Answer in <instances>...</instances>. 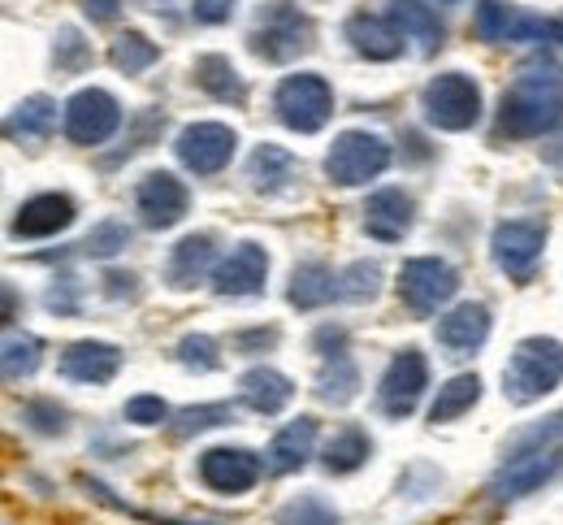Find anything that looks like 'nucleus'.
Masks as SVG:
<instances>
[{"mask_svg":"<svg viewBox=\"0 0 563 525\" xmlns=\"http://www.w3.org/2000/svg\"><path fill=\"white\" fill-rule=\"evenodd\" d=\"M563 118V75L555 66H525L503 91L498 131L507 140H538Z\"/></svg>","mask_w":563,"mask_h":525,"instance_id":"nucleus-1","label":"nucleus"},{"mask_svg":"<svg viewBox=\"0 0 563 525\" xmlns=\"http://www.w3.org/2000/svg\"><path fill=\"white\" fill-rule=\"evenodd\" d=\"M563 382V343L560 339H525L516 343L507 370H503V395L511 404H533L542 395H551Z\"/></svg>","mask_w":563,"mask_h":525,"instance_id":"nucleus-2","label":"nucleus"},{"mask_svg":"<svg viewBox=\"0 0 563 525\" xmlns=\"http://www.w3.org/2000/svg\"><path fill=\"white\" fill-rule=\"evenodd\" d=\"M247 48H252L256 57L274 62V66L295 62L299 53L312 48V22H308V13H299V4H290V0H269V4L256 13L252 31H247Z\"/></svg>","mask_w":563,"mask_h":525,"instance_id":"nucleus-3","label":"nucleus"},{"mask_svg":"<svg viewBox=\"0 0 563 525\" xmlns=\"http://www.w3.org/2000/svg\"><path fill=\"white\" fill-rule=\"evenodd\" d=\"M477 35L486 44H563V18H538L503 0H482L477 4Z\"/></svg>","mask_w":563,"mask_h":525,"instance_id":"nucleus-4","label":"nucleus"},{"mask_svg":"<svg viewBox=\"0 0 563 525\" xmlns=\"http://www.w3.org/2000/svg\"><path fill=\"white\" fill-rule=\"evenodd\" d=\"M274 113L286 131L317 135L334 113V91L321 75H290L274 91Z\"/></svg>","mask_w":563,"mask_h":525,"instance_id":"nucleus-5","label":"nucleus"},{"mask_svg":"<svg viewBox=\"0 0 563 525\" xmlns=\"http://www.w3.org/2000/svg\"><path fill=\"white\" fill-rule=\"evenodd\" d=\"M424 118L438 131H468L482 118V87L468 75H438L421 96Z\"/></svg>","mask_w":563,"mask_h":525,"instance_id":"nucleus-6","label":"nucleus"},{"mask_svg":"<svg viewBox=\"0 0 563 525\" xmlns=\"http://www.w3.org/2000/svg\"><path fill=\"white\" fill-rule=\"evenodd\" d=\"M390 165V144L373 131H343L334 140V149L325 152V174L339 187H360L368 178H377Z\"/></svg>","mask_w":563,"mask_h":525,"instance_id":"nucleus-7","label":"nucleus"},{"mask_svg":"<svg viewBox=\"0 0 563 525\" xmlns=\"http://www.w3.org/2000/svg\"><path fill=\"white\" fill-rule=\"evenodd\" d=\"M455 292H460V274L438 256H417L399 270V296L417 317H433Z\"/></svg>","mask_w":563,"mask_h":525,"instance_id":"nucleus-8","label":"nucleus"},{"mask_svg":"<svg viewBox=\"0 0 563 525\" xmlns=\"http://www.w3.org/2000/svg\"><path fill=\"white\" fill-rule=\"evenodd\" d=\"M118 127H122V105L104 87H82V91L70 96V105H66V135H70V144L96 149Z\"/></svg>","mask_w":563,"mask_h":525,"instance_id":"nucleus-9","label":"nucleus"},{"mask_svg":"<svg viewBox=\"0 0 563 525\" xmlns=\"http://www.w3.org/2000/svg\"><path fill=\"white\" fill-rule=\"evenodd\" d=\"M424 386H429V365L417 348H404L390 357L386 374L377 382V400H382V413L386 417H408L417 404H421Z\"/></svg>","mask_w":563,"mask_h":525,"instance_id":"nucleus-10","label":"nucleus"},{"mask_svg":"<svg viewBox=\"0 0 563 525\" xmlns=\"http://www.w3.org/2000/svg\"><path fill=\"white\" fill-rule=\"evenodd\" d=\"M542 243H547V226L542 222H503L490 239L498 270L516 283L533 278V270L542 261Z\"/></svg>","mask_w":563,"mask_h":525,"instance_id":"nucleus-11","label":"nucleus"},{"mask_svg":"<svg viewBox=\"0 0 563 525\" xmlns=\"http://www.w3.org/2000/svg\"><path fill=\"white\" fill-rule=\"evenodd\" d=\"M234 144H239V135L230 127H221V122H196V127H183L178 131L174 152H178V161L191 174H221L230 165V156H234Z\"/></svg>","mask_w":563,"mask_h":525,"instance_id":"nucleus-12","label":"nucleus"},{"mask_svg":"<svg viewBox=\"0 0 563 525\" xmlns=\"http://www.w3.org/2000/svg\"><path fill=\"white\" fill-rule=\"evenodd\" d=\"M187 205H191V192L174 174H165V169L147 174L140 187H135V209H140L143 226H152V230L178 226L187 218Z\"/></svg>","mask_w":563,"mask_h":525,"instance_id":"nucleus-13","label":"nucleus"},{"mask_svg":"<svg viewBox=\"0 0 563 525\" xmlns=\"http://www.w3.org/2000/svg\"><path fill=\"white\" fill-rule=\"evenodd\" d=\"M200 478L217 495H243L261 478V456L247 448H209L200 456Z\"/></svg>","mask_w":563,"mask_h":525,"instance_id":"nucleus-14","label":"nucleus"},{"mask_svg":"<svg viewBox=\"0 0 563 525\" xmlns=\"http://www.w3.org/2000/svg\"><path fill=\"white\" fill-rule=\"evenodd\" d=\"M269 278V256L261 243H239L217 270H212V292L217 296H261Z\"/></svg>","mask_w":563,"mask_h":525,"instance_id":"nucleus-15","label":"nucleus"},{"mask_svg":"<svg viewBox=\"0 0 563 525\" xmlns=\"http://www.w3.org/2000/svg\"><path fill=\"white\" fill-rule=\"evenodd\" d=\"M412 196L408 192H399V187H382V192H373L368 196V205H364V230L373 234V239H382V243H399L408 230H412Z\"/></svg>","mask_w":563,"mask_h":525,"instance_id":"nucleus-16","label":"nucleus"},{"mask_svg":"<svg viewBox=\"0 0 563 525\" xmlns=\"http://www.w3.org/2000/svg\"><path fill=\"white\" fill-rule=\"evenodd\" d=\"M490 339V308L486 304H460L438 321V343L451 357H468Z\"/></svg>","mask_w":563,"mask_h":525,"instance_id":"nucleus-17","label":"nucleus"},{"mask_svg":"<svg viewBox=\"0 0 563 525\" xmlns=\"http://www.w3.org/2000/svg\"><path fill=\"white\" fill-rule=\"evenodd\" d=\"M122 370V352L113 343H100V339H82L70 343L66 357H62V374L70 382H87V386H104L113 382Z\"/></svg>","mask_w":563,"mask_h":525,"instance_id":"nucleus-18","label":"nucleus"},{"mask_svg":"<svg viewBox=\"0 0 563 525\" xmlns=\"http://www.w3.org/2000/svg\"><path fill=\"white\" fill-rule=\"evenodd\" d=\"M347 40L368 62H395L404 53V31L395 26V18H377V13H352L347 18Z\"/></svg>","mask_w":563,"mask_h":525,"instance_id":"nucleus-19","label":"nucleus"},{"mask_svg":"<svg viewBox=\"0 0 563 525\" xmlns=\"http://www.w3.org/2000/svg\"><path fill=\"white\" fill-rule=\"evenodd\" d=\"M560 469V456L555 451H525V456H516V460H507V469L494 478V500H520V495H529V491H538L551 473Z\"/></svg>","mask_w":563,"mask_h":525,"instance_id":"nucleus-20","label":"nucleus"},{"mask_svg":"<svg viewBox=\"0 0 563 525\" xmlns=\"http://www.w3.org/2000/svg\"><path fill=\"white\" fill-rule=\"evenodd\" d=\"M74 222V200L62 192H44V196H31L18 218H13V234L18 239H48L57 230H66Z\"/></svg>","mask_w":563,"mask_h":525,"instance_id":"nucleus-21","label":"nucleus"},{"mask_svg":"<svg viewBox=\"0 0 563 525\" xmlns=\"http://www.w3.org/2000/svg\"><path fill=\"white\" fill-rule=\"evenodd\" d=\"M212 265V234H187L183 243H174L169 265H165V283L174 292H191L196 283H205Z\"/></svg>","mask_w":563,"mask_h":525,"instance_id":"nucleus-22","label":"nucleus"},{"mask_svg":"<svg viewBox=\"0 0 563 525\" xmlns=\"http://www.w3.org/2000/svg\"><path fill=\"white\" fill-rule=\"evenodd\" d=\"M239 391H243V404L256 408V413H265V417L282 413L290 404V395H295L290 378L278 374V370H265V365L261 370H247V374L239 378Z\"/></svg>","mask_w":563,"mask_h":525,"instance_id":"nucleus-23","label":"nucleus"},{"mask_svg":"<svg viewBox=\"0 0 563 525\" xmlns=\"http://www.w3.org/2000/svg\"><path fill=\"white\" fill-rule=\"evenodd\" d=\"M312 444H317V417H295L278 439L269 444V469L274 473H295L308 464L312 456Z\"/></svg>","mask_w":563,"mask_h":525,"instance_id":"nucleus-24","label":"nucleus"},{"mask_svg":"<svg viewBox=\"0 0 563 525\" xmlns=\"http://www.w3.org/2000/svg\"><path fill=\"white\" fill-rule=\"evenodd\" d=\"M334 296H339V278H334L330 265L308 261V265H299V270L290 274L286 300L295 304V308H321V304H330Z\"/></svg>","mask_w":563,"mask_h":525,"instance_id":"nucleus-25","label":"nucleus"},{"mask_svg":"<svg viewBox=\"0 0 563 525\" xmlns=\"http://www.w3.org/2000/svg\"><path fill=\"white\" fill-rule=\"evenodd\" d=\"M390 18L404 31V40H417L421 53H433L442 44V22H438V13L429 4H421V0H390Z\"/></svg>","mask_w":563,"mask_h":525,"instance_id":"nucleus-26","label":"nucleus"},{"mask_svg":"<svg viewBox=\"0 0 563 525\" xmlns=\"http://www.w3.org/2000/svg\"><path fill=\"white\" fill-rule=\"evenodd\" d=\"M196 83L209 91L212 100H221V105H243L247 100L243 78L230 66V57H221V53H209V57L196 62Z\"/></svg>","mask_w":563,"mask_h":525,"instance_id":"nucleus-27","label":"nucleus"},{"mask_svg":"<svg viewBox=\"0 0 563 525\" xmlns=\"http://www.w3.org/2000/svg\"><path fill=\"white\" fill-rule=\"evenodd\" d=\"M53 122H57V105H53L48 96H31V100H22V105L9 113L4 135H9V140H44V135L53 131Z\"/></svg>","mask_w":563,"mask_h":525,"instance_id":"nucleus-28","label":"nucleus"},{"mask_svg":"<svg viewBox=\"0 0 563 525\" xmlns=\"http://www.w3.org/2000/svg\"><path fill=\"white\" fill-rule=\"evenodd\" d=\"M477 400H482V378L477 374L451 378V382L438 391V400H433V408H429V422H433V426H446V422L464 417Z\"/></svg>","mask_w":563,"mask_h":525,"instance_id":"nucleus-29","label":"nucleus"},{"mask_svg":"<svg viewBox=\"0 0 563 525\" xmlns=\"http://www.w3.org/2000/svg\"><path fill=\"white\" fill-rule=\"evenodd\" d=\"M247 178H252L256 192H278L286 178H295V156L286 149H278V144H265V149L252 152Z\"/></svg>","mask_w":563,"mask_h":525,"instance_id":"nucleus-30","label":"nucleus"},{"mask_svg":"<svg viewBox=\"0 0 563 525\" xmlns=\"http://www.w3.org/2000/svg\"><path fill=\"white\" fill-rule=\"evenodd\" d=\"M368 456H373L368 435H364L360 426H343V430L325 444V456H321V460H325V469H330V473H355Z\"/></svg>","mask_w":563,"mask_h":525,"instance_id":"nucleus-31","label":"nucleus"},{"mask_svg":"<svg viewBox=\"0 0 563 525\" xmlns=\"http://www.w3.org/2000/svg\"><path fill=\"white\" fill-rule=\"evenodd\" d=\"M355 386H360V370L352 365V357H334V361H325V370L317 374V395H321L325 404H347L355 395Z\"/></svg>","mask_w":563,"mask_h":525,"instance_id":"nucleus-32","label":"nucleus"},{"mask_svg":"<svg viewBox=\"0 0 563 525\" xmlns=\"http://www.w3.org/2000/svg\"><path fill=\"white\" fill-rule=\"evenodd\" d=\"M156 57H161V48H156L152 40H143L140 31L118 35V40H113V48H109V62H113L122 75H143Z\"/></svg>","mask_w":563,"mask_h":525,"instance_id":"nucleus-33","label":"nucleus"},{"mask_svg":"<svg viewBox=\"0 0 563 525\" xmlns=\"http://www.w3.org/2000/svg\"><path fill=\"white\" fill-rule=\"evenodd\" d=\"M44 352V343L35 339V335H9L4 339V378L9 382H18V378H31L40 370V357Z\"/></svg>","mask_w":563,"mask_h":525,"instance_id":"nucleus-34","label":"nucleus"},{"mask_svg":"<svg viewBox=\"0 0 563 525\" xmlns=\"http://www.w3.org/2000/svg\"><path fill=\"white\" fill-rule=\"evenodd\" d=\"M278 525H339V513L317 495H299L278 513Z\"/></svg>","mask_w":563,"mask_h":525,"instance_id":"nucleus-35","label":"nucleus"},{"mask_svg":"<svg viewBox=\"0 0 563 525\" xmlns=\"http://www.w3.org/2000/svg\"><path fill=\"white\" fill-rule=\"evenodd\" d=\"M377 283H382V270L373 261H355L352 270L339 278V296L343 300H373L377 296Z\"/></svg>","mask_w":563,"mask_h":525,"instance_id":"nucleus-36","label":"nucleus"},{"mask_svg":"<svg viewBox=\"0 0 563 525\" xmlns=\"http://www.w3.org/2000/svg\"><path fill=\"white\" fill-rule=\"evenodd\" d=\"M131 243V226L126 222H100L78 248L87 252V256H113V252H122Z\"/></svg>","mask_w":563,"mask_h":525,"instance_id":"nucleus-37","label":"nucleus"},{"mask_svg":"<svg viewBox=\"0 0 563 525\" xmlns=\"http://www.w3.org/2000/svg\"><path fill=\"white\" fill-rule=\"evenodd\" d=\"M234 417V408L230 404H205V408H187V413H178V426H174V435L178 439H187V435H200V430H212V426H225Z\"/></svg>","mask_w":563,"mask_h":525,"instance_id":"nucleus-38","label":"nucleus"},{"mask_svg":"<svg viewBox=\"0 0 563 525\" xmlns=\"http://www.w3.org/2000/svg\"><path fill=\"white\" fill-rule=\"evenodd\" d=\"M174 357H178L187 370H200V374H209V370H217V365H221L217 343H212L209 335H187V339H178Z\"/></svg>","mask_w":563,"mask_h":525,"instance_id":"nucleus-39","label":"nucleus"},{"mask_svg":"<svg viewBox=\"0 0 563 525\" xmlns=\"http://www.w3.org/2000/svg\"><path fill=\"white\" fill-rule=\"evenodd\" d=\"M22 417H26L40 435H62V430H66V408H57L53 400H31V404L22 408Z\"/></svg>","mask_w":563,"mask_h":525,"instance_id":"nucleus-40","label":"nucleus"},{"mask_svg":"<svg viewBox=\"0 0 563 525\" xmlns=\"http://www.w3.org/2000/svg\"><path fill=\"white\" fill-rule=\"evenodd\" d=\"M165 417H169V408L161 395H135L126 404V422H135V426H161Z\"/></svg>","mask_w":563,"mask_h":525,"instance_id":"nucleus-41","label":"nucleus"},{"mask_svg":"<svg viewBox=\"0 0 563 525\" xmlns=\"http://www.w3.org/2000/svg\"><path fill=\"white\" fill-rule=\"evenodd\" d=\"M53 57H57V66H62V70H78V66L87 62V44L78 40V31H70V26H66V31L57 35Z\"/></svg>","mask_w":563,"mask_h":525,"instance_id":"nucleus-42","label":"nucleus"},{"mask_svg":"<svg viewBox=\"0 0 563 525\" xmlns=\"http://www.w3.org/2000/svg\"><path fill=\"white\" fill-rule=\"evenodd\" d=\"M230 9H234V0H196V4H191L196 22H209V26L225 22V18H230Z\"/></svg>","mask_w":563,"mask_h":525,"instance_id":"nucleus-43","label":"nucleus"},{"mask_svg":"<svg viewBox=\"0 0 563 525\" xmlns=\"http://www.w3.org/2000/svg\"><path fill=\"white\" fill-rule=\"evenodd\" d=\"M104 283H109L104 292H109L113 300H122V296H126V300H135V296H140V287H135L140 278H135V274H118V270H113V274H104Z\"/></svg>","mask_w":563,"mask_h":525,"instance_id":"nucleus-44","label":"nucleus"},{"mask_svg":"<svg viewBox=\"0 0 563 525\" xmlns=\"http://www.w3.org/2000/svg\"><path fill=\"white\" fill-rule=\"evenodd\" d=\"M343 343H347V335H343V330H334V326L317 330V348H321V357H325V361H334V357H347V352H343Z\"/></svg>","mask_w":563,"mask_h":525,"instance_id":"nucleus-45","label":"nucleus"},{"mask_svg":"<svg viewBox=\"0 0 563 525\" xmlns=\"http://www.w3.org/2000/svg\"><path fill=\"white\" fill-rule=\"evenodd\" d=\"M118 9H122V0H82V13H87L91 22H113Z\"/></svg>","mask_w":563,"mask_h":525,"instance_id":"nucleus-46","label":"nucleus"},{"mask_svg":"<svg viewBox=\"0 0 563 525\" xmlns=\"http://www.w3.org/2000/svg\"><path fill=\"white\" fill-rule=\"evenodd\" d=\"M551 161H555V165L563 169V140H560V149H551Z\"/></svg>","mask_w":563,"mask_h":525,"instance_id":"nucleus-47","label":"nucleus"},{"mask_svg":"<svg viewBox=\"0 0 563 525\" xmlns=\"http://www.w3.org/2000/svg\"><path fill=\"white\" fill-rule=\"evenodd\" d=\"M143 4H152V9H161V4H169V0H143Z\"/></svg>","mask_w":563,"mask_h":525,"instance_id":"nucleus-48","label":"nucleus"},{"mask_svg":"<svg viewBox=\"0 0 563 525\" xmlns=\"http://www.w3.org/2000/svg\"><path fill=\"white\" fill-rule=\"evenodd\" d=\"M555 422H560V430H563V417H555Z\"/></svg>","mask_w":563,"mask_h":525,"instance_id":"nucleus-49","label":"nucleus"},{"mask_svg":"<svg viewBox=\"0 0 563 525\" xmlns=\"http://www.w3.org/2000/svg\"><path fill=\"white\" fill-rule=\"evenodd\" d=\"M446 4H455V0H446Z\"/></svg>","mask_w":563,"mask_h":525,"instance_id":"nucleus-50","label":"nucleus"}]
</instances>
